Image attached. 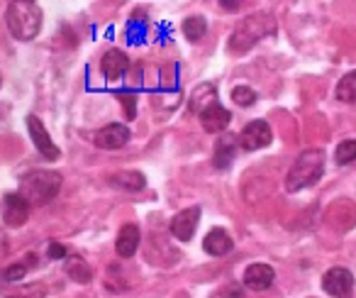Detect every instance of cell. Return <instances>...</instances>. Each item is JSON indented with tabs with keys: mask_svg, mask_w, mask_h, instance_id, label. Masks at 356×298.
I'll list each match as a JSON object with an SVG mask.
<instances>
[{
	"mask_svg": "<svg viewBox=\"0 0 356 298\" xmlns=\"http://www.w3.org/2000/svg\"><path fill=\"white\" fill-rule=\"evenodd\" d=\"M110 184L124 191H142L147 186V179H144L142 171H118V174L110 176Z\"/></svg>",
	"mask_w": 356,
	"mask_h": 298,
	"instance_id": "ac0fdd59",
	"label": "cell"
},
{
	"mask_svg": "<svg viewBox=\"0 0 356 298\" xmlns=\"http://www.w3.org/2000/svg\"><path fill=\"white\" fill-rule=\"evenodd\" d=\"M208 32V22H205V17L200 15H191L184 20V35L188 42H198L200 37Z\"/></svg>",
	"mask_w": 356,
	"mask_h": 298,
	"instance_id": "ffe728a7",
	"label": "cell"
},
{
	"mask_svg": "<svg viewBox=\"0 0 356 298\" xmlns=\"http://www.w3.org/2000/svg\"><path fill=\"white\" fill-rule=\"evenodd\" d=\"M122 105H127V118H134V98L132 95H122Z\"/></svg>",
	"mask_w": 356,
	"mask_h": 298,
	"instance_id": "83f0119b",
	"label": "cell"
},
{
	"mask_svg": "<svg viewBox=\"0 0 356 298\" xmlns=\"http://www.w3.org/2000/svg\"><path fill=\"white\" fill-rule=\"evenodd\" d=\"M334 159H337V164H339V166H346V164H351V162L356 159V142H354V139H344V142H339Z\"/></svg>",
	"mask_w": 356,
	"mask_h": 298,
	"instance_id": "7402d4cb",
	"label": "cell"
},
{
	"mask_svg": "<svg viewBox=\"0 0 356 298\" xmlns=\"http://www.w3.org/2000/svg\"><path fill=\"white\" fill-rule=\"evenodd\" d=\"M93 142L100 149H120L129 142V127L122 123H110L103 130H98L93 137Z\"/></svg>",
	"mask_w": 356,
	"mask_h": 298,
	"instance_id": "ba28073f",
	"label": "cell"
},
{
	"mask_svg": "<svg viewBox=\"0 0 356 298\" xmlns=\"http://www.w3.org/2000/svg\"><path fill=\"white\" fill-rule=\"evenodd\" d=\"M218 103H220V100H218V88H215L213 84H203V86H198L193 93H191L188 108H191V113L200 115V113H205V110L213 108V105H218Z\"/></svg>",
	"mask_w": 356,
	"mask_h": 298,
	"instance_id": "5bb4252c",
	"label": "cell"
},
{
	"mask_svg": "<svg viewBox=\"0 0 356 298\" xmlns=\"http://www.w3.org/2000/svg\"><path fill=\"white\" fill-rule=\"evenodd\" d=\"M322 171H325V152L322 149H305L296 162H293L291 171L286 176V191L288 194H298L320 181Z\"/></svg>",
	"mask_w": 356,
	"mask_h": 298,
	"instance_id": "3957f363",
	"label": "cell"
},
{
	"mask_svg": "<svg viewBox=\"0 0 356 298\" xmlns=\"http://www.w3.org/2000/svg\"><path fill=\"white\" fill-rule=\"evenodd\" d=\"M66 274H69L76 283H88L90 279H93L90 267L81 257H66Z\"/></svg>",
	"mask_w": 356,
	"mask_h": 298,
	"instance_id": "d6986e66",
	"label": "cell"
},
{
	"mask_svg": "<svg viewBox=\"0 0 356 298\" xmlns=\"http://www.w3.org/2000/svg\"><path fill=\"white\" fill-rule=\"evenodd\" d=\"M210 298H244V291L239 283H227V286L218 288Z\"/></svg>",
	"mask_w": 356,
	"mask_h": 298,
	"instance_id": "484cf974",
	"label": "cell"
},
{
	"mask_svg": "<svg viewBox=\"0 0 356 298\" xmlns=\"http://www.w3.org/2000/svg\"><path fill=\"white\" fill-rule=\"evenodd\" d=\"M198 220H200V208H198V205L176 213V215H173V220H171L173 237L184 240V242H186V240H191L195 235V228H198Z\"/></svg>",
	"mask_w": 356,
	"mask_h": 298,
	"instance_id": "30bf717a",
	"label": "cell"
},
{
	"mask_svg": "<svg viewBox=\"0 0 356 298\" xmlns=\"http://www.w3.org/2000/svg\"><path fill=\"white\" fill-rule=\"evenodd\" d=\"M232 247H234L232 237H229L222 228L210 230V233L205 235V240H203V249L208 254H213V257H225V254L232 252Z\"/></svg>",
	"mask_w": 356,
	"mask_h": 298,
	"instance_id": "9a60e30c",
	"label": "cell"
},
{
	"mask_svg": "<svg viewBox=\"0 0 356 298\" xmlns=\"http://www.w3.org/2000/svg\"><path fill=\"white\" fill-rule=\"evenodd\" d=\"M273 279H276V272L268 264H249L242 276V283L252 291H266L273 283Z\"/></svg>",
	"mask_w": 356,
	"mask_h": 298,
	"instance_id": "8fae6325",
	"label": "cell"
},
{
	"mask_svg": "<svg viewBox=\"0 0 356 298\" xmlns=\"http://www.w3.org/2000/svg\"><path fill=\"white\" fill-rule=\"evenodd\" d=\"M139 240H142V233H139L137 225H124L118 235V242H115V249L122 259L134 257V252L139 249Z\"/></svg>",
	"mask_w": 356,
	"mask_h": 298,
	"instance_id": "2e32d148",
	"label": "cell"
},
{
	"mask_svg": "<svg viewBox=\"0 0 356 298\" xmlns=\"http://www.w3.org/2000/svg\"><path fill=\"white\" fill-rule=\"evenodd\" d=\"M6 25L15 40H35L42 30V8L32 0H15L6 10Z\"/></svg>",
	"mask_w": 356,
	"mask_h": 298,
	"instance_id": "7a4b0ae2",
	"label": "cell"
},
{
	"mask_svg": "<svg viewBox=\"0 0 356 298\" xmlns=\"http://www.w3.org/2000/svg\"><path fill=\"white\" fill-rule=\"evenodd\" d=\"M0 86H3V79H0Z\"/></svg>",
	"mask_w": 356,
	"mask_h": 298,
	"instance_id": "f546056e",
	"label": "cell"
},
{
	"mask_svg": "<svg viewBox=\"0 0 356 298\" xmlns=\"http://www.w3.org/2000/svg\"><path fill=\"white\" fill-rule=\"evenodd\" d=\"M220 6H225V8H227V10H237V6H239V3H234V0H222V3H220Z\"/></svg>",
	"mask_w": 356,
	"mask_h": 298,
	"instance_id": "f1b7e54d",
	"label": "cell"
},
{
	"mask_svg": "<svg viewBox=\"0 0 356 298\" xmlns=\"http://www.w3.org/2000/svg\"><path fill=\"white\" fill-rule=\"evenodd\" d=\"M234 155H237V137L225 134L222 139L215 142V155H213L215 169H227V166L234 162Z\"/></svg>",
	"mask_w": 356,
	"mask_h": 298,
	"instance_id": "e0dca14e",
	"label": "cell"
},
{
	"mask_svg": "<svg viewBox=\"0 0 356 298\" xmlns=\"http://www.w3.org/2000/svg\"><path fill=\"white\" fill-rule=\"evenodd\" d=\"M30 218V205L20 198L17 194H8L3 198V223L8 228H22Z\"/></svg>",
	"mask_w": 356,
	"mask_h": 298,
	"instance_id": "52a82bcc",
	"label": "cell"
},
{
	"mask_svg": "<svg viewBox=\"0 0 356 298\" xmlns=\"http://www.w3.org/2000/svg\"><path fill=\"white\" fill-rule=\"evenodd\" d=\"M100 71L108 81H120L127 71V56L120 49H108L100 59Z\"/></svg>",
	"mask_w": 356,
	"mask_h": 298,
	"instance_id": "4fadbf2b",
	"label": "cell"
},
{
	"mask_svg": "<svg viewBox=\"0 0 356 298\" xmlns=\"http://www.w3.org/2000/svg\"><path fill=\"white\" fill-rule=\"evenodd\" d=\"M25 276H27L25 264H13V267L0 272V279H3V281H20V279H25Z\"/></svg>",
	"mask_w": 356,
	"mask_h": 298,
	"instance_id": "d4e9b609",
	"label": "cell"
},
{
	"mask_svg": "<svg viewBox=\"0 0 356 298\" xmlns=\"http://www.w3.org/2000/svg\"><path fill=\"white\" fill-rule=\"evenodd\" d=\"M49 257L51 259H66V249L59 242H49Z\"/></svg>",
	"mask_w": 356,
	"mask_h": 298,
	"instance_id": "4316f807",
	"label": "cell"
},
{
	"mask_svg": "<svg viewBox=\"0 0 356 298\" xmlns=\"http://www.w3.org/2000/svg\"><path fill=\"white\" fill-rule=\"evenodd\" d=\"M337 98H339L341 103H349V105L356 103V74L354 71H349V74L339 81V86H337Z\"/></svg>",
	"mask_w": 356,
	"mask_h": 298,
	"instance_id": "44dd1931",
	"label": "cell"
},
{
	"mask_svg": "<svg viewBox=\"0 0 356 298\" xmlns=\"http://www.w3.org/2000/svg\"><path fill=\"white\" fill-rule=\"evenodd\" d=\"M47 288L42 283H30V286H20L10 291V298H44Z\"/></svg>",
	"mask_w": 356,
	"mask_h": 298,
	"instance_id": "cb8c5ba5",
	"label": "cell"
},
{
	"mask_svg": "<svg viewBox=\"0 0 356 298\" xmlns=\"http://www.w3.org/2000/svg\"><path fill=\"white\" fill-rule=\"evenodd\" d=\"M276 32V22L266 13H254V15L244 17L242 25L232 32L229 37V52L232 54H244V52L254 49L259 45V40H264L266 35Z\"/></svg>",
	"mask_w": 356,
	"mask_h": 298,
	"instance_id": "277c9868",
	"label": "cell"
},
{
	"mask_svg": "<svg viewBox=\"0 0 356 298\" xmlns=\"http://www.w3.org/2000/svg\"><path fill=\"white\" fill-rule=\"evenodd\" d=\"M61 191V174L51 169H35L27 176H22L20 181V196L27 205H44L49 201L56 198V194Z\"/></svg>",
	"mask_w": 356,
	"mask_h": 298,
	"instance_id": "6da1fadb",
	"label": "cell"
},
{
	"mask_svg": "<svg viewBox=\"0 0 356 298\" xmlns=\"http://www.w3.org/2000/svg\"><path fill=\"white\" fill-rule=\"evenodd\" d=\"M351 283H354V276H351V272L344 267H332L330 272L322 276V288L334 298L346 296V293L351 291Z\"/></svg>",
	"mask_w": 356,
	"mask_h": 298,
	"instance_id": "9c48e42d",
	"label": "cell"
},
{
	"mask_svg": "<svg viewBox=\"0 0 356 298\" xmlns=\"http://www.w3.org/2000/svg\"><path fill=\"white\" fill-rule=\"evenodd\" d=\"M27 130H30V137H32V142H35V147L40 149V155L42 157H47L49 162H56L59 159V147H56L54 142H51V137H49V132H47V127L42 125V120L37 118V115H27Z\"/></svg>",
	"mask_w": 356,
	"mask_h": 298,
	"instance_id": "8992f818",
	"label": "cell"
},
{
	"mask_svg": "<svg viewBox=\"0 0 356 298\" xmlns=\"http://www.w3.org/2000/svg\"><path fill=\"white\" fill-rule=\"evenodd\" d=\"M273 139L271 127L266 120H252L244 125V130L237 134V147H242L244 152H257V149L268 147Z\"/></svg>",
	"mask_w": 356,
	"mask_h": 298,
	"instance_id": "5b68a950",
	"label": "cell"
},
{
	"mask_svg": "<svg viewBox=\"0 0 356 298\" xmlns=\"http://www.w3.org/2000/svg\"><path fill=\"white\" fill-rule=\"evenodd\" d=\"M200 118V125H203L205 132L210 134H218V132H225L227 130V125L232 123V113H229L227 108H222V105H213V108H208L205 113L198 115Z\"/></svg>",
	"mask_w": 356,
	"mask_h": 298,
	"instance_id": "7c38bea8",
	"label": "cell"
},
{
	"mask_svg": "<svg viewBox=\"0 0 356 298\" xmlns=\"http://www.w3.org/2000/svg\"><path fill=\"white\" fill-rule=\"evenodd\" d=\"M257 91L249 88V86H237V88H232V100L239 105V108H252L254 103H257Z\"/></svg>",
	"mask_w": 356,
	"mask_h": 298,
	"instance_id": "603a6c76",
	"label": "cell"
}]
</instances>
